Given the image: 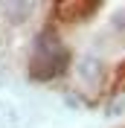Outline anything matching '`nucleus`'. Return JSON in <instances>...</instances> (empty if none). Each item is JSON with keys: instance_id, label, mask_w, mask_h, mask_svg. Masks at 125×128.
<instances>
[{"instance_id": "2", "label": "nucleus", "mask_w": 125, "mask_h": 128, "mask_svg": "<svg viewBox=\"0 0 125 128\" xmlns=\"http://www.w3.org/2000/svg\"><path fill=\"white\" fill-rule=\"evenodd\" d=\"M96 9H99V0H61V3H55L52 15L61 18L64 24H76V20H82V18L93 15Z\"/></svg>"}, {"instance_id": "3", "label": "nucleus", "mask_w": 125, "mask_h": 128, "mask_svg": "<svg viewBox=\"0 0 125 128\" xmlns=\"http://www.w3.org/2000/svg\"><path fill=\"white\" fill-rule=\"evenodd\" d=\"M119 70H122V79H125V64H122V67H119Z\"/></svg>"}, {"instance_id": "1", "label": "nucleus", "mask_w": 125, "mask_h": 128, "mask_svg": "<svg viewBox=\"0 0 125 128\" xmlns=\"http://www.w3.org/2000/svg\"><path fill=\"white\" fill-rule=\"evenodd\" d=\"M67 64H70V52L67 47L61 44L58 38V32L52 26H44V29L35 35V50H32V58H29V73L32 79H55L58 73L67 70Z\"/></svg>"}]
</instances>
